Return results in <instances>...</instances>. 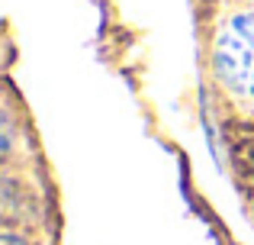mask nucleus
Returning <instances> with one entry per match:
<instances>
[{
	"instance_id": "4",
	"label": "nucleus",
	"mask_w": 254,
	"mask_h": 245,
	"mask_svg": "<svg viewBox=\"0 0 254 245\" xmlns=\"http://www.w3.org/2000/svg\"><path fill=\"white\" fill-rule=\"evenodd\" d=\"M0 245H29V242L16 233H0Z\"/></svg>"
},
{
	"instance_id": "2",
	"label": "nucleus",
	"mask_w": 254,
	"mask_h": 245,
	"mask_svg": "<svg viewBox=\"0 0 254 245\" xmlns=\"http://www.w3.org/2000/svg\"><path fill=\"white\" fill-rule=\"evenodd\" d=\"M232 158H235V171L238 181L248 187V194L254 197V136H245L238 142H232Z\"/></svg>"
},
{
	"instance_id": "1",
	"label": "nucleus",
	"mask_w": 254,
	"mask_h": 245,
	"mask_svg": "<svg viewBox=\"0 0 254 245\" xmlns=\"http://www.w3.org/2000/svg\"><path fill=\"white\" fill-rule=\"evenodd\" d=\"M216 75L232 94L254 100V10L225 19L212 49Z\"/></svg>"
},
{
	"instance_id": "3",
	"label": "nucleus",
	"mask_w": 254,
	"mask_h": 245,
	"mask_svg": "<svg viewBox=\"0 0 254 245\" xmlns=\"http://www.w3.org/2000/svg\"><path fill=\"white\" fill-rule=\"evenodd\" d=\"M13 142H16V126H13V120L0 110V162L13 152Z\"/></svg>"
}]
</instances>
